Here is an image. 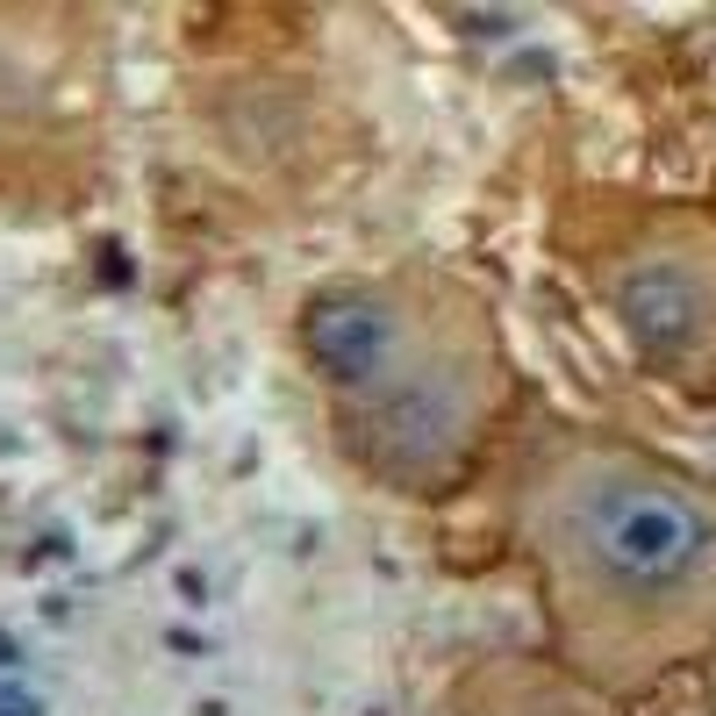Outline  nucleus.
<instances>
[{
  "label": "nucleus",
  "instance_id": "1",
  "mask_svg": "<svg viewBox=\"0 0 716 716\" xmlns=\"http://www.w3.org/2000/svg\"><path fill=\"white\" fill-rule=\"evenodd\" d=\"M580 552L616 588H674L709 552V523L652 480H609L580 502Z\"/></svg>",
  "mask_w": 716,
  "mask_h": 716
},
{
  "label": "nucleus",
  "instance_id": "2",
  "mask_svg": "<svg viewBox=\"0 0 716 716\" xmlns=\"http://www.w3.org/2000/svg\"><path fill=\"white\" fill-rule=\"evenodd\" d=\"M301 351L337 380V387H373L394 358V316L366 294H323L301 316Z\"/></svg>",
  "mask_w": 716,
  "mask_h": 716
},
{
  "label": "nucleus",
  "instance_id": "3",
  "mask_svg": "<svg viewBox=\"0 0 716 716\" xmlns=\"http://www.w3.org/2000/svg\"><path fill=\"white\" fill-rule=\"evenodd\" d=\"M616 316L645 351H688L702 330V287L681 265H645L616 287Z\"/></svg>",
  "mask_w": 716,
  "mask_h": 716
},
{
  "label": "nucleus",
  "instance_id": "4",
  "mask_svg": "<svg viewBox=\"0 0 716 716\" xmlns=\"http://www.w3.org/2000/svg\"><path fill=\"white\" fill-rule=\"evenodd\" d=\"M8 716H36V709H8Z\"/></svg>",
  "mask_w": 716,
  "mask_h": 716
}]
</instances>
